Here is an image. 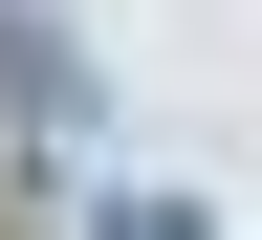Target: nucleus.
<instances>
[{"label":"nucleus","instance_id":"obj_1","mask_svg":"<svg viewBox=\"0 0 262 240\" xmlns=\"http://www.w3.org/2000/svg\"><path fill=\"white\" fill-rule=\"evenodd\" d=\"M110 240H219V219H196V197H110Z\"/></svg>","mask_w":262,"mask_h":240}]
</instances>
